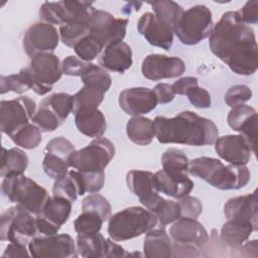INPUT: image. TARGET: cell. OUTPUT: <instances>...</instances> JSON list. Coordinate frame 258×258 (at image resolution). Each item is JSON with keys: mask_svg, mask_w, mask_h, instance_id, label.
<instances>
[{"mask_svg": "<svg viewBox=\"0 0 258 258\" xmlns=\"http://www.w3.org/2000/svg\"><path fill=\"white\" fill-rule=\"evenodd\" d=\"M26 68L37 85L39 96L49 93L63 74L59 58L52 52L34 55Z\"/></svg>", "mask_w": 258, "mask_h": 258, "instance_id": "cell-10", "label": "cell"}, {"mask_svg": "<svg viewBox=\"0 0 258 258\" xmlns=\"http://www.w3.org/2000/svg\"><path fill=\"white\" fill-rule=\"evenodd\" d=\"M60 227L49 222L40 215H36V230L37 237H46L57 234Z\"/></svg>", "mask_w": 258, "mask_h": 258, "instance_id": "cell-54", "label": "cell"}, {"mask_svg": "<svg viewBox=\"0 0 258 258\" xmlns=\"http://www.w3.org/2000/svg\"><path fill=\"white\" fill-rule=\"evenodd\" d=\"M212 52L240 76H250L258 69V46L254 30L237 11L225 12L209 36Z\"/></svg>", "mask_w": 258, "mask_h": 258, "instance_id": "cell-1", "label": "cell"}, {"mask_svg": "<svg viewBox=\"0 0 258 258\" xmlns=\"http://www.w3.org/2000/svg\"><path fill=\"white\" fill-rule=\"evenodd\" d=\"M83 212H93L98 214L104 222L109 221L112 213V207L108 200L97 192L91 194L83 200Z\"/></svg>", "mask_w": 258, "mask_h": 258, "instance_id": "cell-39", "label": "cell"}, {"mask_svg": "<svg viewBox=\"0 0 258 258\" xmlns=\"http://www.w3.org/2000/svg\"><path fill=\"white\" fill-rule=\"evenodd\" d=\"M28 90L19 74L0 77V93L2 95L7 92L23 94Z\"/></svg>", "mask_w": 258, "mask_h": 258, "instance_id": "cell-50", "label": "cell"}, {"mask_svg": "<svg viewBox=\"0 0 258 258\" xmlns=\"http://www.w3.org/2000/svg\"><path fill=\"white\" fill-rule=\"evenodd\" d=\"M145 257H173V243L164 229L150 230L143 243Z\"/></svg>", "mask_w": 258, "mask_h": 258, "instance_id": "cell-25", "label": "cell"}, {"mask_svg": "<svg viewBox=\"0 0 258 258\" xmlns=\"http://www.w3.org/2000/svg\"><path fill=\"white\" fill-rule=\"evenodd\" d=\"M214 27L211 10L205 5H195L183 11L173 26V33L185 45H195L210 36Z\"/></svg>", "mask_w": 258, "mask_h": 258, "instance_id": "cell-6", "label": "cell"}, {"mask_svg": "<svg viewBox=\"0 0 258 258\" xmlns=\"http://www.w3.org/2000/svg\"><path fill=\"white\" fill-rule=\"evenodd\" d=\"M153 184L158 192L174 199H180L187 196L195 186L194 181L188 175L176 177L168 174L163 169L153 173Z\"/></svg>", "mask_w": 258, "mask_h": 258, "instance_id": "cell-23", "label": "cell"}, {"mask_svg": "<svg viewBox=\"0 0 258 258\" xmlns=\"http://www.w3.org/2000/svg\"><path fill=\"white\" fill-rule=\"evenodd\" d=\"M94 63L85 61L78 56L68 55L61 61L62 73L67 76L82 77Z\"/></svg>", "mask_w": 258, "mask_h": 258, "instance_id": "cell-48", "label": "cell"}, {"mask_svg": "<svg viewBox=\"0 0 258 258\" xmlns=\"http://www.w3.org/2000/svg\"><path fill=\"white\" fill-rule=\"evenodd\" d=\"M237 12L245 24H256L258 22V1L253 0L246 2Z\"/></svg>", "mask_w": 258, "mask_h": 258, "instance_id": "cell-53", "label": "cell"}, {"mask_svg": "<svg viewBox=\"0 0 258 258\" xmlns=\"http://www.w3.org/2000/svg\"><path fill=\"white\" fill-rule=\"evenodd\" d=\"M153 126L155 137L162 144L206 146L214 144L219 137L218 127L212 120L191 111H182L171 118L157 116Z\"/></svg>", "mask_w": 258, "mask_h": 258, "instance_id": "cell-2", "label": "cell"}, {"mask_svg": "<svg viewBox=\"0 0 258 258\" xmlns=\"http://www.w3.org/2000/svg\"><path fill=\"white\" fill-rule=\"evenodd\" d=\"M126 183L131 192L138 197L139 202L152 213L163 200L154 187L153 173L150 171L130 170L126 174Z\"/></svg>", "mask_w": 258, "mask_h": 258, "instance_id": "cell-15", "label": "cell"}, {"mask_svg": "<svg viewBox=\"0 0 258 258\" xmlns=\"http://www.w3.org/2000/svg\"><path fill=\"white\" fill-rule=\"evenodd\" d=\"M257 192L231 198L224 205V215L227 220L241 221L251 224L255 231L258 229Z\"/></svg>", "mask_w": 258, "mask_h": 258, "instance_id": "cell-21", "label": "cell"}, {"mask_svg": "<svg viewBox=\"0 0 258 258\" xmlns=\"http://www.w3.org/2000/svg\"><path fill=\"white\" fill-rule=\"evenodd\" d=\"M10 138L14 144L24 149H34L40 144L42 140L40 129L33 123L24 125L15 133H13Z\"/></svg>", "mask_w": 258, "mask_h": 258, "instance_id": "cell-38", "label": "cell"}, {"mask_svg": "<svg viewBox=\"0 0 258 258\" xmlns=\"http://www.w3.org/2000/svg\"><path fill=\"white\" fill-rule=\"evenodd\" d=\"M115 156V146L105 137L94 139L86 147L76 150L68 158V164L82 172L102 171Z\"/></svg>", "mask_w": 258, "mask_h": 258, "instance_id": "cell-8", "label": "cell"}, {"mask_svg": "<svg viewBox=\"0 0 258 258\" xmlns=\"http://www.w3.org/2000/svg\"><path fill=\"white\" fill-rule=\"evenodd\" d=\"M199 86V81L197 78L195 77H184V78H180L177 81H175L171 87L172 90L174 92V94L176 95H185L186 92L192 88Z\"/></svg>", "mask_w": 258, "mask_h": 258, "instance_id": "cell-56", "label": "cell"}, {"mask_svg": "<svg viewBox=\"0 0 258 258\" xmlns=\"http://www.w3.org/2000/svg\"><path fill=\"white\" fill-rule=\"evenodd\" d=\"M252 98V91L248 86L235 85L228 89L225 94L224 101L227 106L233 108L238 105L244 104Z\"/></svg>", "mask_w": 258, "mask_h": 258, "instance_id": "cell-46", "label": "cell"}, {"mask_svg": "<svg viewBox=\"0 0 258 258\" xmlns=\"http://www.w3.org/2000/svg\"><path fill=\"white\" fill-rule=\"evenodd\" d=\"M139 33L153 46L169 50L173 43V28L160 21L153 13H144L137 22Z\"/></svg>", "mask_w": 258, "mask_h": 258, "instance_id": "cell-19", "label": "cell"}, {"mask_svg": "<svg viewBox=\"0 0 258 258\" xmlns=\"http://www.w3.org/2000/svg\"><path fill=\"white\" fill-rule=\"evenodd\" d=\"M36 112L35 102L27 96H20L0 103V129L9 137L28 124Z\"/></svg>", "mask_w": 258, "mask_h": 258, "instance_id": "cell-9", "label": "cell"}, {"mask_svg": "<svg viewBox=\"0 0 258 258\" xmlns=\"http://www.w3.org/2000/svg\"><path fill=\"white\" fill-rule=\"evenodd\" d=\"M188 172L222 190L240 189L247 185L251 177L246 165H225L220 159L208 156L189 160Z\"/></svg>", "mask_w": 258, "mask_h": 258, "instance_id": "cell-3", "label": "cell"}, {"mask_svg": "<svg viewBox=\"0 0 258 258\" xmlns=\"http://www.w3.org/2000/svg\"><path fill=\"white\" fill-rule=\"evenodd\" d=\"M120 108L132 117L141 116L154 110L158 104L152 89L134 87L123 90L118 98Z\"/></svg>", "mask_w": 258, "mask_h": 258, "instance_id": "cell-16", "label": "cell"}, {"mask_svg": "<svg viewBox=\"0 0 258 258\" xmlns=\"http://www.w3.org/2000/svg\"><path fill=\"white\" fill-rule=\"evenodd\" d=\"M257 120L256 110L245 104L233 107L227 116L228 125L248 140L253 153H256Z\"/></svg>", "mask_w": 258, "mask_h": 258, "instance_id": "cell-20", "label": "cell"}, {"mask_svg": "<svg viewBox=\"0 0 258 258\" xmlns=\"http://www.w3.org/2000/svg\"><path fill=\"white\" fill-rule=\"evenodd\" d=\"M186 97L190 104L199 109H207L211 107L212 104V99L210 93L199 86L190 88L186 92Z\"/></svg>", "mask_w": 258, "mask_h": 258, "instance_id": "cell-51", "label": "cell"}, {"mask_svg": "<svg viewBox=\"0 0 258 258\" xmlns=\"http://www.w3.org/2000/svg\"><path fill=\"white\" fill-rule=\"evenodd\" d=\"M105 93V91L98 87L84 85V87L74 95V112L83 109H97L103 102Z\"/></svg>", "mask_w": 258, "mask_h": 258, "instance_id": "cell-33", "label": "cell"}, {"mask_svg": "<svg viewBox=\"0 0 258 258\" xmlns=\"http://www.w3.org/2000/svg\"><path fill=\"white\" fill-rule=\"evenodd\" d=\"M77 252L85 258L105 257L107 251V239L100 233L91 235L78 234L76 238Z\"/></svg>", "mask_w": 258, "mask_h": 258, "instance_id": "cell-30", "label": "cell"}, {"mask_svg": "<svg viewBox=\"0 0 258 258\" xmlns=\"http://www.w3.org/2000/svg\"><path fill=\"white\" fill-rule=\"evenodd\" d=\"M104 221L93 212H83L74 221V228L78 234L91 235L100 232Z\"/></svg>", "mask_w": 258, "mask_h": 258, "instance_id": "cell-40", "label": "cell"}, {"mask_svg": "<svg viewBox=\"0 0 258 258\" xmlns=\"http://www.w3.org/2000/svg\"><path fill=\"white\" fill-rule=\"evenodd\" d=\"M84 180L85 190L89 194H95L103 188L105 182V172L102 171H80Z\"/></svg>", "mask_w": 258, "mask_h": 258, "instance_id": "cell-52", "label": "cell"}, {"mask_svg": "<svg viewBox=\"0 0 258 258\" xmlns=\"http://www.w3.org/2000/svg\"><path fill=\"white\" fill-rule=\"evenodd\" d=\"M252 232H255V229L251 224L227 220L221 229V240L229 247L239 248L248 240Z\"/></svg>", "mask_w": 258, "mask_h": 258, "instance_id": "cell-29", "label": "cell"}, {"mask_svg": "<svg viewBox=\"0 0 258 258\" xmlns=\"http://www.w3.org/2000/svg\"><path fill=\"white\" fill-rule=\"evenodd\" d=\"M29 250L26 249V246L24 245H20L17 243H12L10 242L7 247L5 248L2 257L3 258H10V257H27L30 255V253H28Z\"/></svg>", "mask_w": 258, "mask_h": 258, "instance_id": "cell-57", "label": "cell"}, {"mask_svg": "<svg viewBox=\"0 0 258 258\" xmlns=\"http://www.w3.org/2000/svg\"><path fill=\"white\" fill-rule=\"evenodd\" d=\"M128 22L126 18H116L107 11L96 9L90 22V34L106 47L123 40Z\"/></svg>", "mask_w": 258, "mask_h": 258, "instance_id": "cell-11", "label": "cell"}, {"mask_svg": "<svg viewBox=\"0 0 258 258\" xmlns=\"http://www.w3.org/2000/svg\"><path fill=\"white\" fill-rule=\"evenodd\" d=\"M81 79L84 85H92L102 89L105 92H107L112 85V79L109 73L102 67L95 64H93L81 77Z\"/></svg>", "mask_w": 258, "mask_h": 258, "instance_id": "cell-44", "label": "cell"}, {"mask_svg": "<svg viewBox=\"0 0 258 258\" xmlns=\"http://www.w3.org/2000/svg\"><path fill=\"white\" fill-rule=\"evenodd\" d=\"M39 18L48 24L63 25L69 22V14L63 1L43 2L39 8Z\"/></svg>", "mask_w": 258, "mask_h": 258, "instance_id": "cell-37", "label": "cell"}, {"mask_svg": "<svg viewBox=\"0 0 258 258\" xmlns=\"http://www.w3.org/2000/svg\"><path fill=\"white\" fill-rule=\"evenodd\" d=\"M176 202L180 209V218L198 219L203 212V205L198 198L187 195L177 199Z\"/></svg>", "mask_w": 258, "mask_h": 258, "instance_id": "cell-49", "label": "cell"}, {"mask_svg": "<svg viewBox=\"0 0 258 258\" xmlns=\"http://www.w3.org/2000/svg\"><path fill=\"white\" fill-rule=\"evenodd\" d=\"M157 225L156 216L142 207H129L110 217L108 223L109 237L122 242L139 237Z\"/></svg>", "mask_w": 258, "mask_h": 258, "instance_id": "cell-4", "label": "cell"}, {"mask_svg": "<svg viewBox=\"0 0 258 258\" xmlns=\"http://www.w3.org/2000/svg\"><path fill=\"white\" fill-rule=\"evenodd\" d=\"M57 29L45 22H36L30 25L23 35V48L31 58L42 52H52L59 41Z\"/></svg>", "mask_w": 258, "mask_h": 258, "instance_id": "cell-13", "label": "cell"}, {"mask_svg": "<svg viewBox=\"0 0 258 258\" xmlns=\"http://www.w3.org/2000/svg\"><path fill=\"white\" fill-rule=\"evenodd\" d=\"M239 250H241V252H243V256L246 257H257L258 253H257V249H258V244H257V240H252V241H246L243 245H241L239 248Z\"/></svg>", "mask_w": 258, "mask_h": 258, "instance_id": "cell-59", "label": "cell"}, {"mask_svg": "<svg viewBox=\"0 0 258 258\" xmlns=\"http://www.w3.org/2000/svg\"><path fill=\"white\" fill-rule=\"evenodd\" d=\"M40 104L48 107L62 123L74 112V96L67 93H54L44 98Z\"/></svg>", "mask_w": 258, "mask_h": 258, "instance_id": "cell-35", "label": "cell"}, {"mask_svg": "<svg viewBox=\"0 0 258 258\" xmlns=\"http://www.w3.org/2000/svg\"><path fill=\"white\" fill-rule=\"evenodd\" d=\"M59 38L61 42L70 47H74L80 40L90 34V23L85 21H71L59 26Z\"/></svg>", "mask_w": 258, "mask_h": 258, "instance_id": "cell-36", "label": "cell"}, {"mask_svg": "<svg viewBox=\"0 0 258 258\" xmlns=\"http://www.w3.org/2000/svg\"><path fill=\"white\" fill-rule=\"evenodd\" d=\"M73 48L78 57L91 62L102 53L104 46L94 36L89 34L75 44Z\"/></svg>", "mask_w": 258, "mask_h": 258, "instance_id": "cell-41", "label": "cell"}, {"mask_svg": "<svg viewBox=\"0 0 258 258\" xmlns=\"http://www.w3.org/2000/svg\"><path fill=\"white\" fill-rule=\"evenodd\" d=\"M153 92L157 98L158 104H167L174 99V92L171 85L166 83H159L153 89Z\"/></svg>", "mask_w": 258, "mask_h": 258, "instance_id": "cell-55", "label": "cell"}, {"mask_svg": "<svg viewBox=\"0 0 258 258\" xmlns=\"http://www.w3.org/2000/svg\"><path fill=\"white\" fill-rule=\"evenodd\" d=\"M125 256H129V253H127L124 248L113 242V240L107 239V251H106V255L105 257L107 258H115V257H125Z\"/></svg>", "mask_w": 258, "mask_h": 258, "instance_id": "cell-58", "label": "cell"}, {"mask_svg": "<svg viewBox=\"0 0 258 258\" xmlns=\"http://www.w3.org/2000/svg\"><path fill=\"white\" fill-rule=\"evenodd\" d=\"M44 150L46 153L55 154L68 161V158L71 154H73L76 151V148L75 145L69 139L62 136H58L48 141Z\"/></svg>", "mask_w": 258, "mask_h": 258, "instance_id": "cell-47", "label": "cell"}, {"mask_svg": "<svg viewBox=\"0 0 258 258\" xmlns=\"http://www.w3.org/2000/svg\"><path fill=\"white\" fill-rule=\"evenodd\" d=\"M214 144L218 156L234 165H246L253 153L250 143L241 134L218 137Z\"/></svg>", "mask_w": 258, "mask_h": 258, "instance_id": "cell-17", "label": "cell"}, {"mask_svg": "<svg viewBox=\"0 0 258 258\" xmlns=\"http://www.w3.org/2000/svg\"><path fill=\"white\" fill-rule=\"evenodd\" d=\"M77 129L91 138H100L107 129L105 115L97 109H83L74 112Z\"/></svg>", "mask_w": 258, "mask_h": 258, "instance_id": "cell-24", "label": "cell"}, {"mask_svg": "<svg viewBox=\"0 0 258 258\" xmlns=\"http://www.w3.org/2000/svg\"><path fill=\"white\" fill-rule=\"evenodd\" d=\"M72 212V202L57 196L49 197L43 209L38 214L49 222L61 227L70 218Z\"/></svg>", "mask_w": 258, "mask_h": 258, "instance_id": "cell-31", "label": "cell"}, {"mask_svg": "<svg viewBox=\"0 0 258 258\" xmlns=\"http://www.w3.org/2000/svg\"><path fill=\"white\" fill-rule=\"evenodd\" d=\"M1 190L11 203L23 207L33 215H38L49 199L44 187L23 174L4 177Z\"/></svg>", "mask_w": 258, "mask_h": 258, "instance_id": "cell-5", "label": "cell"}, {"mask_svg": "<svg viewBox=\"0 0 258 258\" xmlns=\"http://www.w3.org/2000/svg\"><path fill=\"white\" fill-rule=\"evenodd\" d=\"M99 63L106 71L123 74L133 63L131 47L124 41L111 43L99 55Z\"/></svg>", "mask_w": 258, "mask_h": 258, "instance_id": "cell-22", "label": "cell"}, {"mask_svg": "<svg viewBox=\"0 0 258 258\" xmlns=\"http://www.w3.org/2000/svg\"><path fill=\"white\" fill-rule=\"evenodd\" d=\"M31 122L37 126L41 132H52L63 124L48 107L41 104L32 117Z\"/></svg>", "mask_w": 258, "mask_h": 258, "instance_id": "cell-42", "label": "cell"}, {"mask_svg": "<svg viewBox=\"0 0 258 258\" xmlns=\"http://www.w3.org/2000/svg\"><path fill=\"white\" fill-rule=\"evenodd\" d=\"M126 134L133 143L137 145H148L155 137L153 121L149 118L136 116L128 120Z\"/></svg>", "mask_w": 258, "mask_h": 258, "instance_id": "cell-28", "label": "cell"}, {"mask_svg": "<svg viewBox=\"0 0 258 258\" xmlns=\"http://www.w3.org/2000/svg\"><path fill=\"white\" fill-rule=\"evenodd\" d=\"M153 214L157 218V224L161 228H164L180 218V209L177 202L163 199L153 211Z\"/></svg>", "mask_w": 258, "mask_h": 258, "instance_id": "cell-43", "label": "cell"}, {"mask_svg": "<svg viewBox=\"0 0 258 258\" xmlns=\"http://www.w3.org/2000/svg\"><path fill=\"white\" fill-rule=\"evenodd\" d=\"M184 72L185 63L181 58L159 53L147 55L141 64L142 76L150 81L177 78Z\"/></svg>", "mask_w": 258, "mask_h": 258, "instance_id": "cell-14", "label": "cell"}, {"mask_svg": "<svg viewBox=\"0 0 258 258\" xmlns=\"http://www.w3.org/2000/svg\"><path fill=\"white\" fill-rule=\"evenodd\" d=\"M69 167L70 166L66 159L55 154L45 152V155L42 160V168L44 173L48 177L55 180L67 174L69 171Z\"/></svg>", "mask_w": 258, "mask_h": 258, "instance_id": "cell-45", "label": "cell"}, {"mask_svg": "<svg viewBox=\"0 0 258 258\" xmlns=\"http://www.w3.org/2000/svg\"><path fill=\"white\" fill-rule=\"evenodd\" d=\"M152 7L153 14L163 23L173 28L183 13V8L174 1L159 0L149 2Z\"/></svg>", "mask_w": 258, "mask_h": 258, "instance_id": "cell-34", "label": "cell"}, {"mask_svg": "<svg viewBox=\"0 0 258 258\" xmlns=\"http://www.w3.org/2000/svg\"><path fill=\"white\" fill-rule=\"evenodd\" d=\"M85 194L84 180L79 170H69L67 174L55 179L52 186L53 196L66 198L72 203Z\"/></svg>", "mask_w": 258, "mask_h": 258, "instance_id": "cell-26", "label": "cell"}, {"mask_svg": "<svg viewBox=\"0 0 258 258\" xmlns=\"http://www.w3.org/2000/svg\"><path fill=\"white\" fill-rule=\"evenodd\" d=\"M171 240L179 245L201 248L209 241V233L197 220L191 218H179L173 222L169 229Z\"/></svg>", "mask_w": 258, "mask_h": 258, "instance_id": "cell-18", "label": "cell"}, {"mask_svg": "<svg viewBox=\"0 0 258 258\" xmlns=\"http://www.w3.org/2000/svg\"><path fill=\"white\" fill-rule=\"evenodd\" d=\"M162 169L176 177L187 175L189 160L187 156L177 148L166 149L161 156Z\"/></svg>", "mask_w": 258, "mask_h": 258, "instance_id": "cell-32", "label": "cell"}, {"mask_svg": "<svg viewBox=\"0 0 258 258\" xmlns=\"http://www.w3.org/2000/svg\"><path fill=\"white\" fill-rule=\"evenodd\" d=\"M29 159L27 154L20 148H2L0 161V175L4 177L23 174Z\"/></svg>", "mask_w": 258, "mask_h": 258, "instance_id": "cell-27", "label": "cell"}, {"mask_svg": "<svg viewBox=\"0 0 258 258\" xmlns=\"http://www.w3.org/2000/svg\"><path fill=\"white\" fill-rule=\"evenodd\" d=\"M30 256L35 258L77 257L76 242L69 234H54L33 238L27 245Z\"/></svg>", "mask_w": 258, "mask_h": 258, "instance_id": "cell-12", "label": "cell"}, {"mask_svg": "<svg viewBox=\"0 0 258 258\" xmlns=\"http://www.w3.org/2000/svg\"><path fill=\"white\" fill-rule=\"evenodd\" d=\"M37 237L36 217L29 211L16 205L7 209L1 215L0 239L27 246Z\"/></svg>", "mask_w": 258, "mask_h": 258, "instance_id": "cell-7", "label": "cell"}]
</instances>
